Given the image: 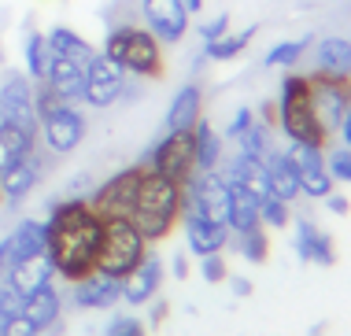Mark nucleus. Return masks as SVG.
<instances>
[{"instance_id": "c85d7f7f", "label": "nucleus", "mask_w": 351, "mask_h": 336, "mask_svg": "<svg viewBox=\"0 0 351 336\" xmlns=\"http://www.w3.org/2000/svg\"><path fill=\"white\" fill-rule=\"evenodd\" d=\"M230 244L241 252V259H248L255 266H263L270 259V237L263 226H252V229H244V233H230Z\"/></svg>"}, {"instance_id": "49530a36", "label": "nucleus", "mask_w": 351, "mask_h": 336, "mask_svg": "<svg viewBox=\"0 0 351 336\" xmlns=\"http://www.w3.org/2000/svg\"><path fill=\"white\" fill-rule=\"evenodd\" d=\"M4 270H8V237L0 240V281H4Z\"/></svg>"}, {"instance_id": "bb28decb", "label": "nucleus", "mask_w": 351, "mask_h": 336, "mask_svg": "<svg viewBox=\"0 0 351 336\" xmlns=\"http://www.w3.org/2000/svg\"><path fill=\"white\" fill-rule=\"evenodd\" d=\"M193 144H196V174L222 167V137L215 133V126L207 119H200L193 126Z\"/></svg>"}, {"instance_id": "412c9836", "label": "nucleus", "mask_w": 351, "mask_h": 336, "mask_svg": "<svg viewBox=\"0 0 351 336\" xmlns=\"http://www.w3.org/2000/svg\"><path fill=\"white\" fill-rule=\"evenodd\" d=\"M263 163H267V185H270V196L285 200V204L300 200V178H296V167H292L289 152H285V148H270Z\"/></svg>"}, {"instance_id": "dca6fc26", "label": "nucleus", "mask_w": 351, "mask_h": 336, "mask_svg": "<svg viewBox=\"0 0 351 336\" xmlns=\"http://www.w3.org/2000/svg\"><path fill=\"white\" fill-rule=\"evenodd\" d=\"M60 311H63V300H60V292H56V285H41L37 292H30L23 300V318L30 322L37 333H60L63 329Z\"/></svg>"}, {"instance_id": "393cba45", "label": "nucleus", "mask_w": 351, "mask_h": 336, "mask_svg": "<svg viewBox=\"0 0 351 336\" xmlns=\"http://www.w3.org/2000/svg\"><path fill=\"white\" fill-rule=\"evenodd\" d=\"M45 41H49V52L52 56H63V60H74V63H89L93 56H97V48H93L78 30H71V26H52L49 34H45Z\"/></svg>"}, {"instance_id": "473e14b6", "label": "nucleus", "mask_w": 351, "mask_h": 336, "mask_svg": "<svg viewBox=\"0 0 351 336\" xmlns=\"http://www.w3.org/2000/svg\"><path fill=\"white\" fill-rule=\"evenodd\" d=\"M259 226L263 229H285L292 226V204H285L278 196H259Z\"/></svg>"}, {"instance_id": "9d476101", "label": "nucleus", "mask_w": 351, "mask_h": 336, "mask_svg": "<svg viewBox=\"0 0 351 336\" xmlns=\"http://www.w3.org/2000/svg\"><path fill=\"white\" fill-rule=\"evenodd\" d=\"M0 122H12V126L37 133L34 78L26 71H4V78H0Z\"/></svg>"}, {"instance_id": "6ab92c4d", "label": "nucleus", "mask_w": 351, "mask_h": 336, "mask_svg": "<svg viewBox=\"0 0 351 336\" xmlns=\"http://www.w3.org/2000/svg\"><path fill=\"white\" fill-rule=\"evenodd\" d=\"M200 119H204V85L200 82H185L182 89L174 93V100H170L163 126L167 130H193Z\"/></svg>"}, {"instance_id": "ddd939ff", "label": "nucleus", "mask_w": 351, "mask_h": 336, "mask_svg": "<svg viewBox=\"0 0 351 336\" xmlns=\"http://www.w3.org/2000/svg\"><path fill=\"white\" fill-rule=\"evenodd\" d=\"M182 226H185V240H189V252L193 255L204 259V255H218L230 248V226L215 222V218L200 215V211H185Z\"/></svg>"}, {"instance_id": "aec40b11", "label": "nucleus", "mask_w": 351, "mask_h": 336, "mask_svg": "<svg viewBox=\"0 0 351 336\" xmlns=\"http://www.w3.org/2000/svg\"><path fill=\"white\" fill-rule=\"evenodd\" d=\"M52 277H56V270H52V263H49V255H34V259H23V263H12L4 270V281L15 288L19 296H30V292H37L41 285H52Z\"/></svg>"}, {"instance_id": "5701e85b", "label": "nucleus", "mask_w": 351, "mask_h": 336, "mask_svg": "<svg viewBox=\"0 0 351 336\" xmlns=\"http://www.w3.org/2000/svg\"><path fill=\"white\" fill-rule=\"evenodd\" d=\"M34 255H45V222L23 218L12 229V237H8V266L23 263V259H34Z\"/></svg>"}, {"instance_id": "37998d69", "label": "nucleus", "mask_w": 351, "mask_h": 336, "mask_svg": "<svg viewBox=\"0 0 351 336\" xmlns=\"http://www.w3.org/2000/svg\"><path fill=\"white\" fill-rule=\"evenodd\" d=\"M170 274H174L178 281H185V277H189V255L185 252H178L174 259H170Z\"/></svg>"}, {"instance_id": "20e7f679", "label": "nucleus", "mask_w": 351, "mask_h": 336, "mask_svg": "<svg viewBox=\"0 0 351 336\" xmlns=\"http://www.w3.org/2000/svg\"><path fill=\"white\" fill-rule=\"evenodd\" d=\"M108 60H115L126 74H134L141 82H159L167 74V56L159 37L148 30L145 23H119L108 26V37H104L100 48Z\"/></svg>"}, {"instance_id": "c756f323", "label": "nucleus", "mask_w": 351, "mask_h": 336, "mask_svg": "<svg viewBox=\"0 0 351 336\" xmlns=\"http://www.w3.org/2000/svg\"><path fill=\"white\" fill-rule=\"evenodd\" d=\"M49 41H45L41 30H26V41H23V63H26V74H30L34 82L45 78V71H49Z\"/></svg>"}, {"instance_id": "0eeeda50", "label": "nucleus", "mask_w": 351, "mask_h": 336, "mask_svg": "<svg viewBox=\"0 0 351 336\" xmlns=\"http://www.w3.org/2000/svg\"><path fill=\"white\" fill-rule=\"evenodd\" d=\"M141 174H145V163H134V167H122L115 170L104 185L93 189V196H85L93 204L100 218H130L134 211V200H137V185H141Z\"/></svg>"}, {"instance_id": "e433bc0d", "label": "nucleus", "mask_w": 351, "mask_h": 336, "mask_svg": "<svg viewBox=\"0 0 351 336\" xmlns=\"http://www.w3.org/2000/svg\"><path fill=\"white\" fill-rule=\"evenodd\" d=\"M15 314H23V296H19L8 281H0V325L12 322Z\"/></svg>"}, {"instance_id": "b1692460", "label": "nucleus", "mask_w": 351, "mask_h": 336, "mask_svg": "<svg viewBox=\"0 0 351 336\" xmlns=\"http://www.w3.org/2000/svg\"><path fill=\"white\" fill-rule=\"evenodd\" d=\"M222 174L237 181V185H244L248 192H255V196H267L270 185H267V163L255 159V156H244V152H237V156L222 167Z\"/></svg>"}, {"instance_id": "de8ad7c7", "label": "nucleus", "mask_w": 351, "mask_h": 336, "mask_svg": "<svg viewBox=\"0 0 351 336\" xmlns=\"http://www.w3.org/2000/svg\"><path fill=\"white\" fill-rule=\"evenodd\" d=\"M185 8H189V15H196L204 8V0H185Z\"/></svg>"}, {"instance_id": "7c9ffc66", "label": "nucleus", "mask_w": 351, "mask_h": 336, "mask_svg": "<svg viewBox=\"0 0 351 336\" xmlns=\"http://www.w3.org/2000/svg\"><path fill=\"white\" fill-rule=\"evenodd\" d=\"M237 148H241L244 156L267 159V152L274 148V141H270V126H267V122L259 119V115H255V119H252V126L244 130L241 137H237Z\"/></svg>"}, {"instance_id": "09e8293b", "label": "nucleus", "mask_w": 351, "mask_h": 336, "mask_svg": "<svg viewBox=\"0 0 351 336\" xmlns=\"http://www.w3.org/2000/svg\"><path fill=\"white\" fill-rule=\"evenodd\" d=\"M0 204H4V192H0Z\"/></svg>"}, {"instance_id": "a211bd4d", "label": "nucleus", "mask_w": 351, "mask_h": 336, "mask_svg": "<svg viewBox=\"0 0 351 336\" xmlns=\"http://www.w3.org/2000/svg\"><path fill=\"white\" fill-rule=\"evenodd\" d=\"M63 104H82V85H85V67L63 56H49V71L41 78Z\"/></svg>"}, {"instance_id": "c03bdc74", "label": "nucleus", "mask_w": 351, "mask_h": 336, "mask_svg": "<svg viewBox=\"0 0 351 336\" xmlns=\"http://www.w3.org/2000/svg\"><path fill=\"white\" fill-rule=\"evenodd\" d=\"M226 281H230L233 296H241V300H244V296H252V281H248V277H226Z\"/></svg>"}, {"instance_id": "f3484780", "label": "nucleus", "mask_w": 351, "mask_h": 336, "mask_svg": "<svg viewBox=\"0 0 351 336\" xmlns=\"http://www.w3.org/2000/svg\"><path fill=\"white\" fill-rule=\"evenodd\" d=\"M296 255L315 266H337V244L311 218H296Z\"/></svg>"}, {"instance_id": "79ce46f5", "label": "nucleus", "mask_w": 351, "mask_h": 336, "mask_svg": "<svg viewBox=\"0 0 351 336\" xmlns=\"http://www.w3.org/2000/svg\"><path fill=\"white\" fill-rule=\"evenodd\" d=\"M322 204L333 211V215H348V211H351V200H348V196H340V192H329V196L322 200Z\"/></svg>"}, {"instance_id": "f03ea898", "label": "nucleus", "mask_w": 351, "mask_h": 336, "mask_svg": "<svg viewBox=\"0 0 351 336\" xmlns=\"http://www.w3.org/2000/svg\"><path fill=\"white\" fill-rule=\"evenodd\" d=\"M182 211H185V189L145 167L134 211H130V222L137 226V233L148 244H159L174 233V226H182Z\"/></svg>"}, {"instance_id": "7ed1b4c3", "label": "nucleus", "mask_w": 351, "mask_h": 336, "mask_svg": "<svg viewBox=\"0 0 351 336\" xmlns=\"http://www.w3.org/2000/svg\"><path fill=\"white\" fill-rule=\"evenodd\" d=\"M278 130L285 133L289 144H311V148H326L329 133L318 119L315 108V85L303 71H289L281 78V93H278Z\"/></svg>"}, {"instance_id": "1a4fd4ad", "label": "nucleus", "mask_w": 351, "mask_h": 336, "mask_svg": "<svg viewBox=\"0 0 351 336\" xmlns=\"http://www.w3.org/2000/svg\"><path fill=\"white\" fill-rule=\"evenodd\" d=\"M85 130H89L85 115L74 108V104H60L52 115L41 119L37 137H41V144L52 152V156H71V152L85 141Z\"/></svg>"}, {"instance_id": "f257e3e1", "label": "nucleus", "mask_w": 351, "mask_h": 336, "mask_svg": "<svg viewBox=\"0 0 351 336\" xmlns=\"http://www.w3.org/2000/svg\"><path fill=\"white\" fill-rule=\"evenodd\" d=\"M100 237H104V218L93 211V204L85 196H67V200H52L49 204L45 255H49L56 277H63L67 285L97 274Z\"/></svg>"}, {"instance_id": "ea45409f", "label": "nucleus", "mask_w": 351, "mask_h": 336, "mask_svg": "<svg viewBox=\"0 0 351 336\" xmlns=\"http://www.w3.org/2000/svg\"><path fill=\"white\" fill-rule=\"evenodd\" d=\"M0 336H41V333H37L34 325L23 318V314H15L12 322H4V325H0Z\"/></svg>"}, {"instance_id": "9b49d317", "label": "nucleus", "mask_w": 351, "mask_h": 336, "mask_svg": "<svg viewBox=\"0 0 351 336\" xmlns=\"http://www.w3.org/2000/svg\"><path fill=\"white\" fill-rule=\"evenodd\" d=\"M289 159L296 167V178H300V196L307 200H326L333 192L337 181L329 178L326 170V148H311V144H289Z\"/></svg>"}, {"instance_id": "4c0bfd02", "label": "nucleus", "mask_w": 351, "mask_h": 336, "mask_svg": "<svg viewBox=\"0 0 351 336\" xmlns=\"http://www.w3.org/2000/svg\"><path fill=\"white\" fill-rule=\"evenodd\" d=\"M222 34H230V15H226V12H222V15H215L211 23H204V26H200L204 45H207V41H218Z\"/></svg>"}, {"instance_id": "39448f33", "label": "nucleus", "mask_w": 351, "mask_h": 336, "mask_svg": "<svg viewBox=\"0 0 351 336\" xmlns=\"http://www.w3.org/2000/svg\"><path fill=\"white\" fill-rule=\"evenodd\" d=\"M148 252H152L148 240L137 233V226L130 222V218H104L97 274H108V277L126 281V277L141 266V259H145Z\"/></svg>"}, {"instance_id": "72a5a7b5", "label": "nucleus", "mask_w": 351, "mask_h": 336, "mask_svg": "<svg viewBox=\"0 0 351 336\" xmlns=\"http://www.w3.org/2000/svg\"><path fill=\"white\" fill-rule=\"evenodd\" d=\"M326 170L340 185H351V148H344V144H326Z\"/></svg>"}, {"instance_id": "f8f14e48", "label": "nucleus", "mask_w": 351, "mask_h": 336, "mask_svg": "<svg viewBox=\"0 0 351 336\" xmlns=\"http://www.w3.org/2000/svg\"><path fill=\"white\" fill-rule=\"evenodd\" d=\"M41 174H45V156H41L37 148L30 152V156L8 163V167L0 170V192H4V204H8V207H19V204H23V200L37 189Z\"/></svg>"}, {"instance_id": "6e6552de", "label": "nucleus", "mask_w": 351, "mask_h": 336, "mask_svg": "<svg viewBox=\"0 0 351 336\" xmlns=\"http://www.w3.org/2000/svg\"><path fill=\"white\" fill-rule=\"evenodd\" d=\"M130 74L122 71L115 60H108V56L97 48V56H93L89 63H85V85H82V104H89V108H111V104H119L122 96V85H126Z\"/></svg>"}, {"instance_id": "58836bf2", "label": "nucleus", "mask_w": 351, "mask_h": 336, "mask_svg": "<svg viewBox=\"0 0 351 336\" xmlns=\"http://www.w3.org/2000/svg\"><path fill=\"white\" fill-rule=\"evenodd\" d=\"M252 119H255V111H252V108H237V115L230 119V126H226V137H230V141H237L244 130L252 126Z\"/></svg>"}, {"instance_id": "423d86ee", "label": "nucleus", "mask_w": 351, "mask_h": 336, "mask_svg": "<svg viewBox=\"0 0 351 336\" xmlns=\"http://www.w3.org/2000/svg\"><path fill=\"white\" fill-rule=\"evenodd\" d=\"M145 163L148 170L163 174L167 181L189 189L196 178V144H193V130H167L152 148L145 152Z\"/></svg>"}, {"instance_id": "f704fd0d", "label": "nucleus", "mask_w": 351, "mask_h": 336, "mask_svg": "<svg viewBox=\"0 0 351 336\" xmlns=\"http://www.w3.org/2000/svg\"><path fill=\"white\" fill-rule=\"evenodd\" d=\"M104 336H148V325L137 314H115L108 322V329H104Z\"/></svg>"}, {"instance_id": "a18cd8bd", "label": "nucleus", "mask_w": 351, "mask_h": 336, "mask_svg": "<svg viewBox=\"0 0 351 336\" xmlns=\"http://www.w3.org/2000/svg\"><path fill=\"white\" fill-rule=\"evenodd\" d=\"M337 133H340V144H344V148H351V108L344 111V119H340Z\"/></svg>"}, {"instance_id": "a878e982", "label": "nucleus", "mask_w": 351, "mask_h": 336, "mask_svg": "<svg viewBox=\"0 0 351 336\" xmlns=\"http://www.w3.org/2000/svg\"><path fill=\"white\" fill-rule=\"evenodd\" d=\"M315 71L351 74V41L348 37H322L315 45Z\"/></svg>"}, {"instance_id": "4be33fe9", "label": "nucleus", "mask_w": 351, "mask_h": 336, "mask_svg": "<svg viewBox=\"0 0 351 336\" xmlns=\"http://www.w3.org/2000/svg\"><path fill=\"white\" fill-rule=\"evenodd\" d=\"M226 185H230V200H226V226H230V233H244V229L259 226V196L230 178H226Z\"/></svg>"}, {"instance_id": "2f4dec72", "label": "nucleus", "mask_w": 351, "mask_h": 336, "mask_svg": "<svg viewBox=\"0 0 351 336\" xmlns=\"http://www.w3.org/2000/svg\"><path fill=\"white\" fill-rule=\"evenodd\" d=\"M307 48H315V37H296V41H281V45H274L270 52H267V67H285V71H292L303 56H307Z\"/></svg>"}, {"instance_id": "c9c22d12", "label": "nucleus", "mask_w": 351, "mask_h": 336, "mask_svg": "<svg viewBox=\"0 0 351 336\" xmlns=\"http://www.w3.org/2000/svg\"><path fill=\"white\" fill-rule=\"evenodd\" d=\"M200 277L207 285H222L226 277H230V266H226V255L218 252V255H204L200 259Z\"/></svg>"}, {"instance_id": "4468645a", "label": "nucleus", "mask_w": 351, "mask_h": 336, "mask_svg": "<svg viewBox=\"0 0 351 336\" xmlns=\"http://www.w3.org/2000/svg\"><path fill=\"white\" fill-rule=\"evenodd\" d=\"M122 300V281L108 274H89L71 285V303L78 311H108Z\"/></svg>"}, {"instance_id": "2eb2a0df", "label": "nucleus", "mask_w": 351, "mask_h": 336, "mask_svg": "<svg viewBox=\"0 0 351 336\" xmlns=\"http://www.w3.org/2000/svg\"><path fill=\"white\" fill-rule=\"evenodd\" d=\"M159 288H163V259H159L156 252H148L145 259H141L137 270L122 281V300H126L130 307H145L159 296Z\"/></svg>"}, {"instance_id": "a19ab883", "label": "nucleus", "mask_w": 351, "mask_h": 336, "mask_svg": "<svg viewBox=\"0 0 351 336\" xmlns=\"http://www.w3.org/2000/svg\"><path fill=\"white\" fill-rule=\"evenodd\" d=\"M167 314H170V303H167V300H152V314H148V325H152V329H159V325L167 322Z\"/></svg>"}, {"instance_id": "cd10ccee", "label": "nucleus", "mask_w": 351, "mask_h": 336, "mask_svg": "<svg viewBox=\"0 0 351 336\" xmlns=\"http://www.w3.org/2000/svg\"><path fill=\"white\" fill-rule=\"evenodd\" d=\"M255 34H259V26H255V23L244 26V30H237V34H222L218 41H207L200 56H204L207 63H230V60H237V56L252 45Z\"/></svg>"}]
</instances>
